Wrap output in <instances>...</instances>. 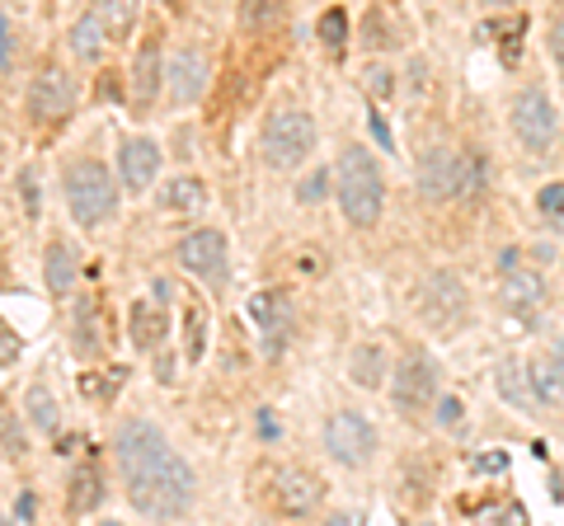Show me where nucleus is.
<instances>
[{"label": "nucleus", "mask_w": 564, "mask_h": 526, "mask_svg": "<svg viewBox=\"0 0 564 526\" xmlns=\"http://www.w3.org/2000/svg\"><path fill=\"white\" fill-rule=\"evenodd\" d=\"M0 67H5V75H14V20L10 14L0 20Z\"/></svg>", "instance_id": "c756f323"}, {"label": "nucleus", "mask_w": 564, "mask_h": 526, "mask_svg": "<svg viewBox=\"0 0 564 526\" xmlns=\"http://www.w3.org/2000/svg\"><path fill=\"white\" fill-rule=\"evenodd\" d=\"M161 81H165V61H161V43H141V52L128 71V94L137 104V114H146L155 104V94H161Z\"/></svg>", "instance_id": "4468645a"}, {"label": "nucleus", "mask_w": 564, "mask_h": 526, "mask_svg": "<svg viewBox=\"0 0 564 526\" xmlns=\"http://www.w3.org/2000/svg\"><path fill=\"white\" fill-rule=\"evenodd\" d=\"M155 174H161V147H155L151 137H132L118 147V179L122 188H132V194H146L155 184Z\"/></svg>", "instance_id": "9b49d317"}, {"label": "nucleus", "mask_w": 564, "mask_h": 526, "mask_svg": "<svg viewBox=\"0 0 564 526\" xmlns=\"http://www.w3.org/2000/svg\"><path fill=\"white\" fill-rule=\"evenodd\" d=\"M334 194L339 207L353 226H376L381 221V202H386V184H381V170L363 147H349L339 155V170H334Z\"/></svg>", "instance_id": "f03ea898"}, {"label": "nucleus", "mask_w": 564, "mask_h": 526, "mask_svg": "<svg viewBox=\"0 0 564 526\" xmlns=\"http://www.w3.org/2000/svg\"><path fill=\"white\" fill-rule=\"evenodd\" d=\"M165 81H169V100L175 104H193L202 90H208V57L198 47H179L165 67Z\"/></svg>", "instance_id": "ddd939ff"}, {"label": "nucleus", "mask_w": 564, "mask_h": 526, "mask_svg": "<svg viewBox=\"0 0 564 526\" xmlns=\"http://www.w3.org/2000/svg\"><path fill=\"white\" fill-rule=\"evenodd\" d=\"M329 188H334V184H329V170H310L306 179L296 184V198H302V202H325Z\"/></svg>", "instance_id": "bb28decb"}, {"label": "nucleus", "mask_w": 564, "mask_h": 526, "mask_svg": "<svg viewBox=\"0 0 564 526\" xmlns=\"http://www.w3.org/2000/svg\"><path fill=\"white\" fill-rule=\"evenodd\" d=\"M343 34H349V14H343V10H325V14H320V38H325L329 47H339Z\"/></svg>", "instance_id": "cd10ccee"}, {"label": "nucleus", "mask_w": 564, "mask_h": 526, "mask_svg": "<svg viewBox=\"0 0 564 526\" xmlns=\"http://www.w3.org/2000/svg\"><path fill=\"white\" fill-rule=\"evenodd\" d=\"M498 395L513 405V409H522V413H531V405H537V395L527 390V372L517 362H504L498 366Z\"/></svg>", "instance_id": "4be33fe9"}, {"label": "nucleus", "mask_w": 564, "mask_h": 526, "mask_svg": "<svg viewBox=\"0 0 564 526\" xmlns=\"http://www.w3.org/2000/svg\"><path fill=\"white\" fill-rule=\"evenodd\" d=\"M419 315L433 329H457L466 320V292L451 273H433L419 287Z\"/></svg>", "instance_id": "6e6552de"}, {"label": "nucleus", "mask_w": 564, "mask_h": 526, "mask_svg": "<svg viewBox=\"0 0 564 526\" xmlns=\"http://www.w3.org/2000/svg\"><path fill=\"white\" fill-rule=\"evenodd\" d=\"M259 147H263V165L269 170H296L316 151V122H310V114H302V108H278V114H269V122H263Z\"/></svg>", "instance_id": "20e7f679"}, {"label": "nucleus", "mask_w": 564, "mask_h": 526, "mask_svg": "<svg viewBox=\"0 0 564 526\" xmlns=\"http://www.w3.org/2000/svg\"><path fill=\"white\" fill-rule=\"evenodd\" d=\"M71 104H75V85H71V75L67 71H57V67H47L34 90H28V108H34V118L38 122H57V118H67L71 114Z\"/></svg>", "instance_id": "f8f14e48"}, {"label": "nucleus", "mask_w": 564, "mask_h": 526, "mask_svg": "<svg viewBox=\"0 0 564 526\" xmlns=\"http://www.w3.org/2000/svg\"><path fill=\"white\" fill-rule=\"evenodd\" d=\"M104 20L99 14H85V20H75V28H71V52L81 57V61H99V52H104Z\"/></svg>", "instance_id": "6ab92c4d"}, {"label": "nucleus", "mask_w": 564, "mask_h": 526, "mask_svg": "<svg viewBox=\"0 0 564 526\" xmlns=\"http://www.w3.org/2000/svg\"><path fill=\"white\" fill-rule=\"evenodd\" d=\"M498 264H504V273H513V268H517V249H504V259H498Z\"/></svg>", "instance_id": "4c0bfd02"}, {"label": "nucleus", "mask_w": 564, "mask_h": 526, "mask_svg": "<svg viewBox=\"0 0 564 526\" xmlns=\"http://www.w3.org/2000/svg\"><path fill=\"white\" fill-rule=\"evenodd\" d=\"M325 499V484L316 480V475H306V470H282L278 475V507L287 517H306V513H316Z\"/></svg>", "instance_id": "2eb2a0df"}, {"label": "nucleus", "mask_w": 564, "mask_h": 526, "mask_svg": "<svg viewBox=\"0 0 564 526\" xmlns=\"http://www.w3.org/2000/svg\"><path fill=\"white\" fill-rule=\"evenodd\" d=\"M541 212L564 217V184H545V188H541Z\"/></svg>", "instance_id": "2f4dec72"}, {"label": "nucleus", "mask_w": 564, "mask_h": 526, "mask_svg": "<svg viewBox=\"0 0 564 526\" xmlns=\"http://www.w3.org/2000/svg\"><path fill=\"white\" fill-rule=\"evenodd\" d=\"M114 456L122 480H128L132 513H141L146 522H169L188 513V503H193V470H188V460L165 442L155 423L146 419L122 423L114 437Z\"/></svg>", "instance_id": "f257e3e1"}, {"label": "nucleus", "mask_w": 564, "mask_h": 526, "mask_svg": "<svg viewBox=\"0 0 564 526\" xmlns=\"http://www.w3.org/2000/svg\"><path fill=\"white\" fill-rule=\"evenodd\" d=\"M349 376H353L363 390H376V386H381V381H386V358H381V348H372V343L357 348V353H353V372H349Z\"/></svg>", "instance_id": "393cba45"}, {"label": "nucleus", "mask_w": 564, "mask_h": 526, "mask_svg": "<svg viewBox=\"0 0 564 526\" xmlns=\"http://www.w3.org/2000/svg\"><path fill=\"white\" fill-rule=\"evenodd\" d=\"M28 413H34V423L43 428V433H57V400L43 386L28 390Z\"/></svg>", "instance_id": "a878e982"}, {"label": "nucleus", "mask_w": 564, "mask_h": 526, "mask_svg": "<svg viewBox=\"0 0 564 526\" xmlns=\"http://www.w3.org/2000/svg\"><path fill=\"white\" fill-rule=\"evenodd\" d=\"M14 517H20V522L34 517V499H20V503H14Z\"/></svg>", "instance_id": "e433bc0d"}, {"label": "nucleus", "mask_w": 564, "mask_h": 526, "mask_svg": "<svg viewBox=\"0 0 564 526\" xmlns=\"http://www.w3.org/2000/svg\"><path fill=\"white\" fill-rule=\"evenodd\" d=\"M419 188L428 198H451V194H475L480 188V161H466L457 151H428L419 165Z\"/></svg>", "instance_id": "423d86ee"}, {"label": "nucleus", "mask_w": 564, "mask_h": 526, "mask_svg": "<svg viewBox=\"0 0 564 526\" xmlns=\"http://www.w3.org/2000/svg\"><path fill=\"white\" fill-rule=\"evenodd\" d=\"M169 329V320L155 306H146V301H141V306H132V343L137 348H155L161 343V334Z\"/></svg>", "instance_id": "b1692460"}, {"label": "nucleus", "mask_w": 564, "mask_h": 526, "mask_svg": "<svg viewBox=\"0 0 564 526\" xmlns=\"http://www.w3.org/2000/svg\"><path fill=\"white\" fill-rule=\"evenodd\" d=\"M367 85H372L376 94H386V90L396 85V81H390V75H386V67H367Z\"/></svg>", "instance_id": "f704fd0d"}, {"label": "nucleus", "mask_w": 564, "mask_h": 526, "mask_svg": "<svg viewBox=\"0 0 564 526\" xmlns=\"http://www.w3.org/2000/svg\"><path fill=\"white\" fill-rule=\"evenodd\" d=\"M545 372H551V381H555L560 390H564V343H555V353L545 358Z\"/></svg>", "instance_id": "72a5a7b5"}, {"label": "nucleus", "mask_w": 564, "mask_h": 526, "mask_svg": "<svg viewBox=\"0 0 564 526\" xmlns=\"http://www.w3.org/2000/svg\"><path fill=\"white\" fill-rule=\"evenodd\" d=\"M175 259H179V268H188V273L202 278V282H222L226 278V241H222V231L184 235L179 249H175Z\"/></svg>", "instance_id": "1a4fd4ad"}, {"label": "nucleus", "mask_w": 564, "mask_h": 526, "mask_svg": "<svg viewBox=\"0 0 564 526\" xmlns=\"http://www.w3.org/2000/svg\"><path fill=\"white\" fill-rule=\"evenodd\" d=\"M269 14H273V0H245V5H240V24L255 34V28H263Z\"/></svg>", "instance_id": "c85d7f7f"}, {"label": "nucleus", "mask_w": 564, "mask_h": 526, "mask_svg": "<svg viewBox=\"0 0 564 526\" xmlns=\"http://www.w3.org/2000/svg\"><path fill=\"white\" fill-rule=\"evenodd\" d=\"M161 207H165V212H202V207H208V184L193 179V174L169 179L165 194H161Z\"/></svg>", "instance_id": "dca6fc26"}, {"label": "nucleus", "mask_w": 564, "mask_h": 526, "mask_svg": "<svg viewBox=\"0 0 564 526\" xmlns=\"http://www.w3.org/2000/svg\"><path fill=\"white\" fill-rule=\"evenodd\" d=\"M249 320L263 325L269 334H282V325H287V296L282 292H255L249 296Z\"/></svg>", "instance_id": "aec40b11"}, {"label": "nucleus", "mask_w": 564, "mask_h": 526, "mask_svg": "<svg viewBox=\"0 0 564 526\" xmlns=\"http://www.w3.org/2000/svg\"><path fill=\"white\" fill-rule=\"evenodd\" d=\"M541 292H545V282H541V273H522V268H513V273L504 278V301L508 306H537L541 301Z\"/></svg>", "instance_id": "5701e85b"}, {"label": "nucleus", "mask_w": 564, "mask_h": 526, "mask_svg": "<svg viewBox=\"0 0 564 526\" xmlns=\"http://www.w3.org/2000/svg\"><path fill=\"white\" fill-rule=\"evenodd\" d=\"M67 207H71V217L81 221L85 231L104 226V221L118 212V184H114V174H108L99 161H75L67 170Z\"/></svg>", "instance_id": "7ed1b4c3"}, {"label": "nucleus", "mask_w": 564, "mask_h": 526, "mask_svg": "<svg viewBox=\"0 0 564 526\" xmlns=\"http://www.w3.org/2000/svg\"><path fill=\"white\" fill-rule=\"evenodd\" d=\"M43 278H47V292H52V296H67L71 292V287H75V254H71V245H61V241L47 245Z\"/></svg>", "instance_id": "f3484780"}, {"label": "nucleus", "mask_w": 564, "mask_h": 526, "mask_svg": "<svg viewBox=\"0 0 564 526\" xmlns=\"http://www.w3.org/2000/svg\"><path fill=\"white\" fill-rule=\"evenodd\" d=\"M513 132H517V141H522L531 155L551 151V141L560 132V114H555L551 94L537 90V85L517 94V100H513Z\"/></svg>", "instance_id": "0eeeda50"}, {"label": "nucleus", "mask_w": 564, "mask_h": 526, "mask_svg": "<svg viewBox=\"0 0 564 526\" xmlns=\"http://www.w3.org/2000/svg\"><path fill=\"white\" fill-rule=\"evenodd\" d=\"M0 433H5V456L14 460L24 452V437H20V428H14V409H5V419H0Z\"/></svg>", "instance_id": "7c9ffc66"}, {"label": "nucleus", "mask_w": 564, "mask_h": 526, "mask_svg": "<svg viewBox=\"0 0 564 526\" xmlns=\"http://www.w3.org/2000/svg\"><path fill=\"white\" fill-rule=\"evenodd\" d=\"M437 419H443V423H457V419H461V400H451V395H447V400L437 405Z\"/></svg>", "instance_id": "c9c22d12"}, {"label": "nucleus", "mask_w": 564, "mask_h": 526, "mask_svg": "<svg viewBox=\"0 0 564 526\" xmlns=\"http://www.w3.org/2000/svg\"><path fill=\"white\" fill-rule=\"evenodd\" d=\"M433 395H437V366L423 353H410L396 366V405L404 413H419L433 405Z\"/></svg>", "instance_id": "9d476101"}, {"label": "nucleus", "mask_w": 564, "mask_h": 526, "mask_svg": "<svg viewBox=\"0 0 564 526\" xmlns=\"http://www.w3.org/2000/svg\"><path fill=\"white\" fill-rule=\"evenodd\" d=\"M104 503V480L94 466H81L71 475V513H94Z\"/></svg>", "instance_id": "412c9836"}, {"label": "nucleus", "mask_w": 564, "mask_h": 526, "mask_svg": "<svg viewBox=\"0 0 564 526\" xmlns=\"http://www.w3.org/2000/svg\"><path fill=\"white\" fill-rule=\"evenodd\" d=\"M551 57H555V67H560V75H564V14L551 24Z\"/></svg>", "instance_id": "473e14b6"}, {"label": "nucleus", "mask_w": 564, "mask_h": 526, "mask_svg": "<svg viewBox=\"0 0 564 526\" xmlns=\"http://www.w3.org/2000/svg\"><path fill=\"white\" fill-rule=\"evenodd\" d=\"M325 452L339 460V466H367V460L376 456V428L363 419V413L353 409H339L325 419Z\"/></svg>", "instance_id": "39448f33"}, {"label": "nucleus", "mask_w": 564, "mask_h": 526, "mask_svg": "<svg viewBox=\"0 0 564 526\" xmlns=\"http://www.w3.org/2000/svg\"><path fill=\"white\" fill-rule=\"evenodd\" d=\"M94 14L104 20L108 38H132V28H137V0H94Z\"/></svg>", "instance_id": "a211bd4d"}]
</instances>
